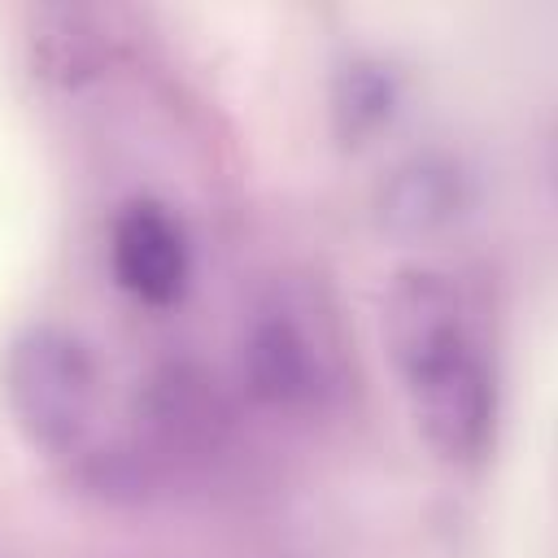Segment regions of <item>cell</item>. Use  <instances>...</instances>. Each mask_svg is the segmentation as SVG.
<instances>
[{
	"label": "cell",
	"instance_id": "obj_2",
	"mask_svg": "<svg viewBox=\"0 0 558 558\" xmlns=\"http://www.w3.org/2000/svg\"><path fill=\"white\" fill-rule=\"evenodd\" d=\"M0 388L31 449L61 462L92 453V432L100 414V366L70 327H22L4 349Z\"/></svg>",
	"mask_w": 558,
	"mask_h": 558
},
{
	"label": "cell",
	"instance_id": "obj_3",
	"mask_svg": "<svg viewBox=\"0 0 558 558\" xmlns=\"http://www.w3.org/2000/svg\"><path fill=\"white\" fill-rule=\"evenodd\" d=\"M240 384L253 405L310 418L340 397V344L331 318L296 288H270L240 327Z\"/></svg>",
	"mask_w": 558,
	"mask_h": 558
},
{
	"label": "cell",
	"instance_id": "obj_1",
	"mask_svg": "<svg viewBox=\"0 0 558 558\" xmlns=\"http://www.w3.org/2000/svg\"><path fill=\"white\" fill-rule=\"evenodd\" d=\"M384 340L427 449L449 466H480L497 436V379L453 275L401 266L384 288Z\"/></svg>",
	"mask_w": 558,
	"mask_h": 558
},
{
	"label": "cell",
	"instance_id": "obj_6",
	"mask_svg": "<svg viewBox=\"0 0 558 558\" xmlns=\"http://www.w3.org/2000/svg\"><path fill=\"white\" fill-rule=\"evenodd\" d=\"M144 432L166 453H205L227 427V405L214 379L192 362H166L144 379L135 401Z\"/></svg>",
	"mask_w": 558,
	"mask_h": 558
},
{
	"label": "cell",
	"instance_id": "obj_4",
	"mask_svg": "<svg viewBox=\"0 0 558 558\" xmlns=\"http://www.w3.org/2000/svg\"><path fill=\"white\" fill-rule=\"evenodd\" d=\"M109 275L148 310L179 305L192 283V244L179 214L148 196L126 201L109 227Z\"/></svg>",
	"mask_w": 558,
	"mask_h": 558
},
{
	"label": "cell",
	"instance_id": "obj_7",
	"mask_svg": "<svg viewBox=\"0 0 558 558\" xmlns=\"http://www.w3.org/2000/svg\"><path fill=\"white\" fill-rule=\"evenodd\" d=\"M397 109H401V78L384 57L349 52L344 61H336L327 87V122L340 148L371 144L379 131H388Z\"/></svg>",
	"mask_w": 558,
	"mask_h": 558
},
{
	"label": "cell",
	"instance_id": "obj_5",
	"mask_svg": "<svg viewBox=\"0 0 558 558\" xmlns=\"http://www.w3.org/2000/svg\"><path fill=\"white\" fill-rule=\"evenodd\" d=\"M475 201L471 174L458 157L423 148L401 157L371 196V218L392 240H427L453 227Z\"/></svg>",
	"mask_w": 558,
	"mask_h": 558
}]
</instances>
